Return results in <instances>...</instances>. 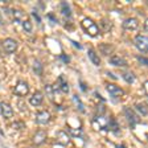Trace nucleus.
Wrapping results in <instances>:
<instances>
[{
  "mask_svg": "<svg viewBox=\"0 0 148 148\" xmlns=\"http://www.w3.org/2000/svg\"><path fill=\"white\" fill-rule=\"evenodd\" d=\"M73 102L75 103V106H77V108H78L79 112H85V106H83L82 101H81V98L77 95V94H74L73 95Z\"/></svg>",
  "mask_w": 148,
  "mask_h": 148,
  "instance_id": "17",
  "label": "nucleus"
},
{
  "mask_svg": "<svg viewBox=\"0 0 148 148\" xmlns=\"http://www.w3.org/2000/svg\"><path fill=\"white\" fill-rule=\"evenodd\" d=\"M107 128L112 130V131H119V124H118V122L114 119V118L111 116L110 119H108V123H107Z\"/></svg>",
  "mask_w": 148,
  "mask_h": 148,
  "instance_id": "20",
  "label": "nucleus"
},
{
  "mask_svg": "<svg viewBox=\"0 0 148 148\" xmlns=\"http://www.w3.org/2000/svg\"><path fill=\"white\" fill-rule=\"evenodd\" d=\"M45 94L49 97V98H53V97H54V87H53L52 85H46L45 86Z\"/></svg>",
  "mask_w": 148,
  "mask_h": 148,
  "instance_id": "23",
  "label": "nucleus"
},
{
  "mask_svg": "<svg viewBox=\"0 0 148 148\" xmlns=\"http://www.w3.org/2000/svg\"><path fill=\"white\" fill-rule=\"evenodd\" d=\"M82 28H83V31L86 32L89 36H91V37H97L99 34L98 25L92 21L90 17H85L82 20Z\"/></svg>",
  "mask_w": 148,
  "mask_h": 148,
  "instance_id": "1",
  "label": "nucleus"
},
{
  "mask_svg": "<svg viewBox=\"0 0 148 148\" xmlns=\"http://www.w3.org/2000/svg\"><path fill=\"white\" fill-rule=\"evenodd\" d=\"M46 140V132L44 130H38L33 135V144L34 145H41Z\"/></svg>",
  "mask_w": 148,
  "mask_h": 148,
  "instance_id": "12",
  "label": "nucleus"
},
{
  "mask_svg": "<svg viewBox=\"0 0 148 148\" xmlns=\"http://www.w3.org/2000/svg\"><path fill=\"white\" fill-rule=\"evenodd\" d=\"M134 44H135V46L138 48V50H140V52H143V53H147L148 40H147V37L145 36H143V34H138V36L134 38Z\"/></svg>",
  "mask_w": 148,
  "mask_h": 148,
  "instance_id": "3",
  "label": "nucleus"
},
{
  "mask_svg": "<svg viewBox=\"0 0 148 148\" xmlns=\"http://www.w3.org/2000/svg\"><path fill=\"white\" fill-rule=\"evenodd\" d=\"M87 56H89L90 61L95 65V66H99V65H101V58H99V56L97 54L94 49H89V50H87Z\"/></svg>",
  "mask_w": 148,
  "mask_h": 148,
  "instance_id": "13",
  "label": "nucleus"
},
{
  "mask_svg": "<svg viewBox=\"0 0 148 148\" xmlns=\"http://www.w3.org/2000/svg\"><path fill=\"white\" fill-rule=\"evenodd\" d=\"M115 148H127V147H124V145H122V144H116Z\"/></svg>",
  "mask_w": 148,
  "mask_h": 148,
  "instance_id": "30",
  "label": "nucleus"
},
{
  "mask_svg": "<svg viewBox=\"0 0 148 148\" xmlns=\"http://www.w3.org/2000/svg\"><path fill=\"white\" fill-rule=\"evenodd\" d=\"M0 111H1V114H3L4 118H12L13 115V110H12V106L7 103V102H0Z\"/></svg>",
  "mask_w": 148,
  "mask_h": 148,
  "instance_id": "9",
  "label": "nucleus"
},
{
  "mask_svg": "<svg viewBox=\"0 0 148 148\" xmlns=\"http://www.w3.org/2000/svg\"><path fill=\"white\" fill-rule=\"evenodd\" d=\"M42 101H44V97L41 92H34L33 95L29 98V105L33 106V107H38V106L42 105Z\"/></svg>",
  "mask_w": 148,
  "mask_h": 148,
  "instance_id": "11",
  "label": "nucleus"
},
{
  "mask_svg": "<svg viewBox=\"0 0 148 148\" xmlns=\"http://www.w3.org/2000/svg\"><path fill=\"white\" fill-rule=\"evenodd\" d=\"M123 28L127 31H136L139 28V20L136 17H128L123 21Z\"/></svg>",
  "mask_w": 148,
  "mask_h": 148,
  "instance_id": "6",
  "label": "nucleus"
},
{
  "mask_svg": "<svg viewBox=\"0 0 148 148\" xmlns=\"http://www.w3.org/2000/svg\"><path fill=\"white\" fill-rule=\"evenodd\" d=\"M138 61L142 62V65H147V60L143 58V57H138Z\"/></svg>",
  "mask_w": 148,
  "mask_h": 148,
  "instance_id": "27",
  "label": "nucleus"
},
{
  "mask_svg": "<svg viewBox=\"0 0 148 148\" xmlns=\"http://www.w3.org/2000/svg\"><path fill=\"white\" fill-rule=\"evenodd\" d=\"M107 74H108V75H110L111 78H114V79H115V78H116V75H114V74L111 73V71H107Z\"/></svg>",
  "mask_w": 148,
  "mask_h": 148,
  "instance_id": "29",
  "label": "nucleus"
},
{
  "mask_svg": "<svg viewBox=\"0 0 148 148\" xmlns=\"http://www.w3.org/2000/svg\"><path fill=\"white\" fill-rule=\"evenodd\" d=\"M123 112H124V115H126V119L128 120V123L131 124V126H134L135 123H138V122H139L138 115H136L135 112H134V111L131 110L130 107H124Z\"/></svg>",
  "mask_w": 148,
  "mask_h": 148,
  "instance_id": "8",
  "label": "nucleus"
},
{
  "mask_svg": "<svg viewBox=\"0 0 148 148\" xmlns=\"http://www.w3.org/2000/svg\"><path fill=\"white\" fill-rule=\"evenodd\" d=\"M50 119H52V116H50V112L46 110H42V111H38L36 115V122L40 126H45V124H48L50 122Z\"/></svg>",
  "mask_w": 148,
  "mask_h": 148,
  "instance_id": "4",
  "label": "nucleus"
},
{
  "mask_svg": "<svg viewBox=\"0 0 148 148\" xmlns=\"http://www.w3.org/2000/svg\"><path fill=\"white\" fill-rule=\"evenodd\" d=\"M1 46H3V49L5 53H8V54H12V53H15L16 50H17L18 48V44L16 40H13V38H11V37H8V38H5V40H3V42H1Z\"/></svg>",
  "mask_w": 148,
  "mask_h": 148,
  "instance_id": "2",
  "label": "nucleus"
},
{
  "mask_svg": "<svg viewBox=\"0 0 148 148\" xmlns=\"http://www.w3.org/2000/svg\"><path fill=\"white\" fill-rule=\"evenodd\" d=\"M12 15H13V17L16 18V20H21V17L24 16V13L21 12V11H18V9H15L12 12Z\"/></svg>",
  "mask_w": 148,
  "mask_h": 148,
  "instance_id": "25",
  "label": "nucleus"
},
{
  "mask_svg": "<svg viewBox=\"0 0 148 148\" xmlns=\"http://www.w3.org/2000/svg\"><path fill=\"white\" fill-rule=\"evenodd\" d=\"M58 83H60V89H61V91H64L65 94L69 92V83H68V81H66V78H65L64 75H60L58 77Z\"/></svg>",
  "mask_w": 148,
  "mask_h": 148,
  "instance_id": "14",
  "label": "nucleus"
},
{
  "mask_svg": "<svg viewBox=\"0 0 148 148\" xmlns=\"http://www.w3.org/2000/svg\"><path fill=\"white\" fill-rule=\"evenodd\" d=\"M21 25H23V29H24L27 33H32L33 27H32V23L29 21V20H24V21L21 23Z\"/></svg>",
  "mask_w": 148,
  "mask_h": 148,
  "instance_id": "22",
  "label": "nucleus"
},
{
  "mask_svg": "<svg viewBox=\"0 0 148 148\" xmlns=\"http://www.w3.org/2000/svg\"><path fill=\"white\" fill-rule=\"evenodd\" d=\"M106 90H107V92L111 97H122L124 94V91H123L122 87L116 86L115 83H111V82L106 83Z\"/></svg>",
  "mask_w": 148,
  "mask_h": 148,
  "instance_id": "5",
  "label": "nucleus"
},
{
  "mask_svg": "<svg viewBox=\"0 0 148 148\" xmlns=\"http://www.w3.org/2000/svg\"><path fill=\"white\" fill-rule=\"evenodd\" d=\"M58 140L62 144H69V143H70V139H69L68 134L65 132V131H60L58 132Z\"/></svg>",
  "mask_w": 148,
  "mask_h": 148,
  "instance_id": "19",
  "label": "nucleus"
},
{
  "mask_svg": "<svg viewBox=\"0 0 148 148\" xmlns=\"http://www.w3.org/2000/svg\"><path fill=\"white\" fill-rule=\"evenodd\" d=\"M32 15H33V17L36 18V21H37V23H40V21H41V20H40V16L37 15L36 12H32Z\"/></svg>",
  "mask_w": 148,
  "mask_h": 148,
  "instance_id": "28",
  "label": "nucleus"
},
{
  "mask_svg": "<svg viewBox=\"0 0 148 148\" xmlns=\"http://www.w3.org/2000/svg\"><path fill=\"white\" fill-rule=\"evenodd\" d=\"M15 92L20 97L28 95V92H29V86H28V83L24 82V81H20L15 87Z\"/></svg>",
  "mask_w": 148,
  "mask_h": 148,
  "instance_id": "7",
  "label": "nucleus"
},
{
  "mask_svg": "<svg viewBox=\"0 0 148 148\" xmlns=\"http://www.w3.org/2000/svg\"><path fill=\"white\" fill-rule=\"evenodd\" d=\"M110 64L114 65V66H118V68H124V66L128 65L123 57H120V56H118V54H114L112 57H110Z\"/></svg>",
  "mask_w": 148,
  "mask_h": 148,
  "instance_id": "10",
  "label": "nucleus"
},
{
  "mask_svg": "<svg viewBox=\"0 0 148 148\" xmlns=\"http://www.w3.org/2000/svg\"><path fill=\"white\" fill-rule=\"evenodd\" d=\"M33 69H34V71H36V73L38 74V75H40V74L42 73V65L40 64V61H36V62H34Z\"/></svg>",
  "mask_w": 148,
  "mask_h": 148,
  "instance_id": "24",
  "label": "nucleus"
},
{
  "mask_svg": "<svg viewBox=\"0 0 148 148\" xmlns=\"http://www.w3.org/2000/svg\"><path fill=\"white\" fill-rule=\"evenodd\" d=\"M68 132L70 134V136H73V138H78V139H81V138L85 136V132H83L82 128H69Z\"/></svg>",
  "mask_w": 148,
  "mask_h": 148,
  "instance_id": "15",
  "label": "nucleus"
},
{
  "mask_svg": "<svg viewBox=\"0 0 148 148\" xmlns=\"http://www.w3.org/2000/svg\"><path fill=\"white\" fill-rule=\"evenodd\" d=\"M61 12H62V15L66 16V17H70L71 16V8L66 1H62L61 3Z\"/></svg>",
  "mask_w": 148,
  "mask_h": 148,
  "instance_id": "16",
  "label": "nucleus"
},
{
  "mask_svg": "<svg viewBox=\"0 0 148 148\" xmlns=\"http://www.w3.org/2000/svg\"><path fill=\"white\" fill-rule=\"evenodd\" d=\"M61 60H62V61H65L66 64H69V62H70V58H69L68 56H65V54H62V56H61Z\"/></svg>",
  "mask_w": 148,
  "mask_h": 148,
  "instance_id": "26",
  "label": "nucleus"
},
{
  "mask_svg": "<svg viewBox=\"0 0 148 148\" xmlns=\"http://www.w3.org/2000/svg\"><path fill=\"white\" fill-rule=\"evenodd\" d=\"M135 108L140 112V114L143 115V116H145V115L148 114V110H147V105L145 103H136L135 105Z\"/></svg>",
  "mask_w": 148,
  "mask_h": 148,
  "instance_id": "21",
  "label": "nucleus"
},
{
  "mask_svg": "<svg viewBox=\"0 0 148 148\" xmlns=\"http://www.w3.org/2000/svg\"><path fill=\"white\" fill-rule=\"evenodd\" d=\"M123 79L126 81L127 83H134L135 79H136V77H135V74H134L132 71H124L123 73Z\"/></svg>",
  "mask_w": 148,
  "mask_h": 148,
  "instance_id": "18",
  "label": "nucleus"
}]
</instances>
